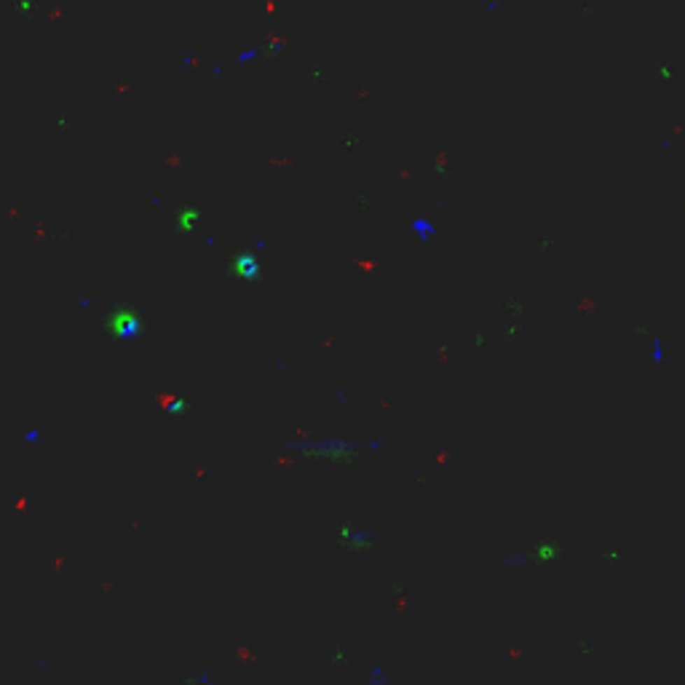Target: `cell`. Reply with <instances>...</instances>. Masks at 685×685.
Here are the masks:
<instances>
[{
    "mask_svg": "<svg viewBox=\"0 0 685 685\" xmlns=\"http://www.w3.org/2000/svg\"><path fill=\"white\" fill-rule=\"evenodd\" d=\"M375 541V533L372 530H365L359 525H346L343 528V544L348 549H365Z\"/></svg>",
    "mask_w": 685,
    "mask_h": 685,
    "instance_id": "1",
    "label": "cell"
}]
</instances>
